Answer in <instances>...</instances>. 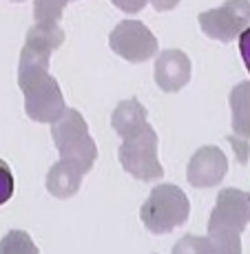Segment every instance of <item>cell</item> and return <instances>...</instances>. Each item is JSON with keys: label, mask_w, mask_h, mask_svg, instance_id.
I'll return each mask as SVG.
<instances>
[{"label": "cell", "mask_w": 250, "mask_h": 254, "mask_svg": "<svg viewBox=\"0 0 250 254\" xmlns=\"http://www.w3.org/2000/svg\"><path fill=\"white\" fill-rule=\"evenodd\" d=\"M146 120V109L140 104L137 100H126V102H120L117 109L113 111V117H111V124H113L115 133L124 135L126 130H131L133 126L142 124Z\"/></svg>", "instance_id": "7c38bea8"}, {"label": "cell", "mask_w": 250, "mask_h": 254, "mask_svg": "<svg viewBox=\"0 0 250 254\" xmlns=\"http://www.w3.org/2000/svg\"><path fill=\"white\" fill-rule=\"evenodd\" d=\"M111 47L117 56L126 58L129 62L149 60L158 49V42L151 31L140 22H122L111 33Z\"/></svg>", "instance_id": "52a82bcc"}, {"label": "cell", "mask_w": 250, "mask_h": 254, "mask_svg": "<svg viewBox=\"0 0 250 254\" xmlns=\"http://www.w3.org/2000/svg\"><path fill=\"white\" fill-rule=\"evenodd\" d=\"M228 173V159L224 150L217 146H202L197 153L190 157L186 168V179L195 188H213L222 184V179Z\"/></svg>", "instance_id": "ba28073f"}, {"label": "cell", "mask_w": 250, "mask_h": 254, "mask_svg": "<svg viewBox=\"0 0 250 254\" xmlns=\"http://www.w3.org/2000/svg\"><path fill=\"white\" fill-rule=\"evenodd\" d=\"M49 56H51V49L27 40L20 56V73H18L20 89L24 91L27 115L33 122H45V124L56 122L65 111L60 86L47 73Z\"/></svg>", "instance_id": "6da1fadb"}, {"label": "cell", "mask_w": 250, "mask_h": 254, "mask_svg": "<svg viewBox=\"0 0 250 254\" xmlns=\"http://www.w3.org/2000/svg\"><path fill=\"white\" fill-rule=\"evenodd\" d=\"M84 175L69 162H58L51 166V170L47 173V190L56 199H71L73 194H78Z\"/></svg>", "instance_id": "8fae6325"}, {"label": "cell", "mask_w": 250, "mask_h": 254, "mask_svg": "<svg viewBox=\"0 0 250 254\" xmlns=\"http://www.w3.org/2000/svg\"><path fill=\"white\" fill-rule=\"evenodd\" d=\"M250 223V194L237 188H224L217 194L208 219V234L224 239H242V232Z\"/></svg>", "instance_id": "5b68a950"}, {"label": "cell", "mask_w": 250, "mask_h": 254, "mask_svg": "<svg viewBox=\"0 0 250 254\" xmlns=\"http://www.w3.org/2000/svg\"><path fill=\"white\" fill-rule=\"evenodd\" d=\"M117 159L122 168L140 182H158L164 175L158 159V133L146 120L122 135Z\"/></svg>", "instance_id": "7a4b0ae2"}, {"label": "cell", "mask_w": 250, "mask_h": 254, "mask_svg": "<svg viewBox=\"0 0 250 254\" xmlns=\"http://www.w3.org/2000/svg\"><path fill=\"white\" fill-rule=\"evenodd\" d=\"M13 194V175L7 162L0 159V206L7 203Z\"/></svg>", "instance_id": "9a60e30c"}, {"label": "cell", "mask_w": 250, "mask_h": 254, "mask_svg": "<svg viewBox=\"0 0 250 254\" xmlns=\"http://www.w3.org/2000/svg\"><path fill=\"white\" fill-rule=\"evenodd\" d=\"M0 254H40L24 230H11L0 239Z\"/></svg>", "instance_id": "4fadbf2b"}, {"label": "cell", "mask_w": 250, "mask_h": 254, "mask_svg": "<svg viewBox=\"0 0 250 254\" xmlns=\"http://www.w3.org/2000/svg\"><path fill=\"white\" fill-rule=\"evenodd\" d=\"M239 51H242V58H244V64H246V69L250 73V24L246 29H244L242 33H239Z\"/></svg>", "instance_id": "2e32d148"}, {"label": "cell", "mask_w": 250, "mask_h": 254, "mask_svg": "<svg viewBox=\"0 0 250 254\" xmlns=\"http://www.w3.org/2000/svg\"><path fill=\"white\" fill-rule=\"evenodd\" d=\"M199 22H202L206 36L230 42L250 24V2L248 0H228L224 7L202 13Z\"/></svg>", "instance_id": "8992f818"}, {"label": "cell", "mask_w": 250, "mask_h": 254, "mask_svg": "<svg viewBox=\"0 0 250 254\" xmlns=\"http://www.w3.org/2000/svg\"><path fill=\"white\" fill-rule=\"evenodd\" d=\"M173 254H210L208 239L195 237V234H186L173 246Z\"/></svg>", "instance_id": "5bb4252c"}, {"label": "cell", "mask_w": 250, "mask_h": 254, "mask_svg": "<svg viewBox=\"0 0 250 254\" xmlns=\"http://www.w3.org/2000/svg\"><path fill=\"white\" fill-rule=\"evenodd\" d=\"M51 137L56 148L60 150L62 162L73 164L82 175L93 168L97 159V148L89 135L86 122L78 111L65 109L56 122H51Z\"/></svg>", "instance_id": "3957f363"}, {"label": "cell", "mask_w": 250, "mask_h": 254, "mask_svg": "<svg viewBox=\"0 0 250 254\" xmlns=\"http://www.w3.org/2000/svg\"><path fill=\"white\" fill-rule=\"evenodd\" d=\"M153 2H155V7L162 11V9H170L175 2H177V0H153Z\"/></svg>", "instance_id": "e0dca14e"}, {"label": "cell", "mask_w": 250, "mask_h": 254, "mask_svg": "<svg viewBox=\"0 0 250 254\" xmlns=\"http://www.w3.org/2000/svg\"><path fill=\"white\" fill-rule=\"evenodd\" d=\"M190 203L184 190L175 184H160L151 190L149 199L142 203L140 217L153 234H166L188 221Z\"/></svg>", "instance_id": "277c9868"}, {"label": "cell", "mask_w": 250, "mask_h": 254, "mask_svg": "<svg viewBox=\"0 0 250 254\" xmlns=\"http://www.w3.org/2000/svg\"><path fill=\"white\" fill-rule=\"evenodd\" d=\"M190 62L182 51H164L155 64V82L162 91L175 93L188 82Z\"/></svg>", "instance_id": "9c48e42d"}, {"label": "cell", "mask_w": 250, "mask_h": 254, "mask_svg": "<svg viewBox=\"0 0 250 254\" xmlns=\"http://www.w3.org/2000/svg\"><path fill=\"white\" fill-rule=\"evenodd\" d=\"M230 111H233V135L228 141H250V82H242L230 93Z\"/></svg>", "instance_id": "30bf717a"}]
</instances>
